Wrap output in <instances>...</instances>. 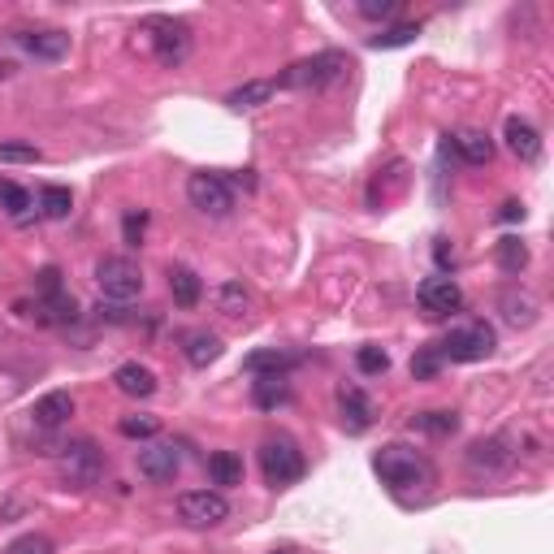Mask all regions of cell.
Listing matches in <instances>:
<instances>
[{
    "mask_svg": "<svg viewBox=\"0 0 554 554\" xmlns=\"http://www.w3.org/2000/svg\"><path fill=\"white\" fill-rule=\"evenodd\" d=\"M74 299L70 295H65V290H61V295H39L35 299V321L39 325H65V321H74Z\"/></svg>",
    "mask_w": 554,
    "mask_h": 554,
    "instance_id": "obj_23",
    "label": "cell"
},
{
    "mask_svg": "<svg viewBox=\"0 0 554 554\" xmlns=\"http://www.w3.org/2000/svg\"><path fill=\"white\" fill-rule=\"evenodd\" d=\"M113 386L122 390L126 399H152V394H156V373L148 364H139V360H126V364H117Z\"/></svg>",
    "mask_w": 554,
    "mask_h": 554,
    "instance_id": "obj_16",
    "label": "cell"
},
{
    "mask_svg": "<svg viewBox=\"0 0 554 554\" xmlns=\"http://www.w3.org/2000/svg\"><path fill=\"white\" fill-rule=\"evenodd\" d=\"M208 477H213V485H221V490L243 485V459L234 451H213L208 455Z\"/></svg>",
    "mask_w": 554,
    "mask_h": 554,
    "instance_id": "obj_24",
    "label": "cell"
},
{
    "mask_svg": "<svg viewBox=\"0 0 554 554\" xmlns=\"http://www.w3.org/2000/svg\"><path fill=\"white\" fill-rule=\"evenodd\" d=\"M187 200H191L195 213H204V217H230L234 213L230 182L221 174H208V169H200V174L187 178Z\"/></svg>",
    "mask_w": 554,
    "mask_h": 554,
    "instance_id": "obj_6",
    "label": "cell"
},
{
    "mask_svg": "<svg viewBox=\"0 0 554 554\" xmlns=\"http://www.w3.org/2000/svg\"><path fill=\"white\" fill-rule=\"evenodd\" d=\"M351 70V61H347V52H316V57H303L295 61L290 70L277 78V87H290V91H321L329 83H338L342 74Z\"/></svg>",
    "mask_w": 554,
    "mask_h": 554,
    "instance_id": "obj_2",
    "label": "cell"
},
{
    "mask_svg": "<svg viewBox=\"0 0 554 554\" xmlns=\"http://www.w3.org/2000/svg\"><path fill=\"white\" fill-rule=\"evenodd\" d=\"M70 208H74L70 187H57V182H48V187L39 191V213H44L48 221H65V217H70Z\"/></svg>",
    "mask_w": 554,
    "mask_h": 554,
    "instance_id": "obj_28",
    "label": "cell"
},
{
    "mask_svg": "<svg viewBox=\"0 0 554 554\" xmlns=\"http://www.w3.org/2000/svg\"><path fill=\"white\" fill-rule=\"evenodd\" d=\"M0 161H18V165L39 161V148L35 143H0Z\"/></svg>",
    "mask_w": 554,
    "mask_h": 554,
    "instance_id": "obj_39",
    "label": "cell"
},
{
    "mask_svg": "<svg viewBox=\"0 0 554 554\" xmlns=\"http://www.w3.org/2000/svg\"><path fill=\"white\" fill-rule=\"evenodd\" d=\"M135 464H139V477H143V481L169 485V481H174L178 472H182V455H178L174 442H148V446H139Z\"/></svg>",
    "mask_w": 554,
    "mask_h": 554,
    "instance_id": "obj_10",
    "label": "cell"
},
{
    "mask_svg": "<svg viewBox=\"0 0 554 554\" xmlns=\"http://www.w3.org/2000/svg\"><path fill=\"white\" fill-rule=\"evenodd\" d=\"M338 412H342V429L347 433H364L373 425V403L360 386H342L338 390Z\"/></svg>",
    "mask_w": 554,
    "mask_h": 554,
    "instance_id": "obj_15",
    "label": "cell"
},
{
    "mask_svg": "<svg viewBox=\"0 0 554 554\" xmlns=\"http://www.w3.org/2000/svg\"><path fill=\"white\" fill-rule=\"evenodd\" d=\"M247 373H256V377H286L290 368H295V355H286V351H256V355H247L243 360Z\"/></svg>",
    "mask_w": 554,
    "mask_h": 554,
    "instance_id": "obj_25",
    "label": "cell"
},
{
    "mask_svg": "<svg viewBox=\"0 0 554 554\" xmlns=\"http://www.w3.org/2000/svg\"><path fill=\"white\" fill-rule=\"evenodd\" d=\"M442 368V355H438V347H425L420 355H412V377L416 381H429L433 373Z\"/></svg>",
    "mask_w": 554,
    "mask_h": 554,
    "instance_id": "obj_37",
    "label": "cell"
},
{
    "mask_svg": "<svg viewBox=\"0 0 554 554\" xmlns=\"http://www.w3.org/2000/svg\"><path fill=\"white\" fill-rule=\"evenodd\" d=\"M252 403L260 412H277L290 403V381L286 377H256L252 381Z\"/></svg>",
    "mask_w": 554,
    "mask_h": 554,
    "instance_id": "obj_19",
    "label": "cell"
},
{
    "mask_svg": "<svg viewBox=\"0 0 554 554\" xmlns=\"http://www.w3.org/2000/svg\"><path fill=\"white\" fill-rule=\"evenodd\" d=\"M0 554H52V542H48L44 533H22L18 542H9Z\"/></svg>",
    "mask_w": 554,
    "mask_h": 554,
    "instance_id": "obj_36",
    "label": "cell"
},
{
    "mask_svg": "<svg viewBox=\"0 0 554 554\" xmlns=\"http://www.w3.org/2000/svg\"><path fill=\"white\" fill-rule=\"evenodd\" d=\"M490 351H494V329L485 325V321L464 325V329H451V334L442 338V347H438L442 360H455V364H477Z\"/></svg>",
    "mask_w": 554,
    "mask_h": 554,
    "instance_id": "obj_8",
    "label": "cell"
},
{
    "mask_svg": "<svg viewBox=\"0 0 554 554\" xmlns=\"http://www.w3.org/2000/svg\"><path fill=\"white\" fill-rule=\"evenodd\" d=\"M416 35H420V22H399V26H386V31H377L373 39H368V48H377V52L407 48V44H416Z\"/></svg>",
    "mask_w": 554,
    "mask_h": 554,
    "instance_id": "obj_30",
    "label": "cell"
},
{
    "mask_svg": "<svg viewBox=\"0 0 554 554\" xmlns=\"http://www.w3.org/2000/svg\"><path fill=\"white\" fill-rule=\"evenodd\" d=\"M178 520L187 529H217L221 520H230V503L221 490H187L178 494Z\"/></svg>",
    "mask_w": 554,
    "mask_h": 554,
    "instance_id": "obj_7",
    "label": "cell"
},
{
    "mask_svg": "<svg viewBox=\"0 0 554 554\" xmlns=\"http://www.w3.org/2000/svg\"><path fill=\"white\" fill-rule=\"evenodd\" d=\"M100 472H104V459L100 451L91 442H74V446H65V455H61V477L78 485V490H87V485H96L100 481Z\"/></svg>",
    "mask_w": 554,
    "mask_h": 554,
    "instance_id": "obj_12",
    "label": "cell"
},
{
    "mask_svg": "<svg viewBox=\"0 0 554 554\" xmlns=\"http://www.w3.org/2000/svg\"><path fill=\"white\" fill-rule=\"evenodd\" d=\"M213 303H217V312H226V316H247V312H252V295L243 290V282H221L213 290Z\"/></svg>",
    "mask_w": 554,
    "mask_h": 554,
    "instance_id": "obj_27",
    "label": "cell"
},
{
    "mask_svg": "<svg viewBox=\"0 0 554 554\" xmlns=\"http://www.w3.org/2000/svg\"><path fill=\"white\" fill-rule=\"evenodd\" d=\"M494 256H498V269H503V273H524V265H529V247H524V243L516 239V234L498 239Z\"/></svg>",
    "mask_w": 554,
    "mask_h": 554,
    "instance_id": "obj_31",
    "label": "cell"
},
{
    "mask_svg": "<svg viewBox=\"0 0 554 554\" xmlns=\"http://www.w3.org/2000/svg\"><path fill=\"white\" fill-rule=\"evenodd\" d=\"M273 91H277L273 78H256V83L234 87L230 96H226V104H230L234 113H243V109H260V104H269V100H273Z\"/></svg>",
    "mask_w": 554,
    "mask_h": 554,
    "instance_id": "obj_20",
    "label": "cell"
},
{
    "mask_svg": "<svg viewBox=\"0 0 554 554\" xmlns=\"http://www.w3.org/2000/svg\"><path fill=\"white\" fill-rule=\"evenodd\" d=\"M96 286L109 303H130L143 295V269L130 256H104L96 265Z\"/></svg>",
    "mask_w": 554,
    "mask_h": 554,
    "instance_id": "obj_5",
    "label": "cell"
},
{
    "mask_svg": "<svg viewBox=\"0 0 554 554\" xmlns=\"http://www.w3.org/2000/svg\"><path fill=\"white\" fill-rule=\"evenodd\" d=\"M503 139H507V148L520 156L524 165H533V161H542V130H537L529 117H507V126H503Z\"/></svg>",
    "mask_w": 554,
    "mask_h": 554,
    "instance_id": "obj_14",
    "label": "cell"
},
{
    "mask_svg": "<svg viewBox=\"0 0 554 554\" xmlns=\"http://www.w3.org/2000/svg\"><path fill=\"white\" fill-rule=\"evenodd\" d=\"M143 234H148V213H135V208H130V213L122 217V239H126V247H143Z\"/></svg>",
    "mask_w": 554,
    "mask_h": 554,
    "instance_id": "obj_35",
    "label": "cell"
},
{
    "mask_svg": "<svg viewBox=\"0 0 554 554\" xmlns=\"http://www.w3.org/2000/svg\"><path fill=\"white\" fill-rule=\"evenodd\" d=\"M433 256H438L442 273H446V269H455V252H451V247H446V239H438V247H433Z\"/></svg>",
    "mask_w": 554,
    "mask_h": 554,
    "instance_id": "obj_41",
    "label": "cell"
},
{
    "mask_svg": "<svg viewBox=\"0 0 554 554\" xmlns=\"http://www.w3.org/2000/svg\"><path fill=\"white\" fill-rule=\"evenodd\" d=\"M169 295H174L178 308H195V303L204 299V286H200V277H195V269H187V265L169 269Z\"/></svg>",
    "mask_w": 554,
    "mask_h": 554,
    "instance_id": "obj_18",
    "label": "cell"
},
{
    "mask_svg": "<svg viewBox=\"0 0 554 554\" xmlns=\"http://www.w3.org/2000/svg\"><path fill=\"white\" fill-rule=\"evenodd\" d=\"M373 472L390 490H416V485L429 481V464L416 451H407V446H381L373 455Z\"/></svg>",
    "mask_w": 554,
    "mask_h": 554,
    "instance_id": "obj_3",
    "label": "cell"
},
{
    "mask_svg": "<svg viewBox=\"0 0 554 554\" xmlns=\"http://www.w3.org/2000/svg\"><path fill=\"white\" fill-rule=\"evenodd\" d=\"M412 429L416 433H429V438H451L459 429V416L455 412H416L412 416Z\"/></svg>",
    "mask_w": 554,
    "mask_h": 554,
    "instance_id": "obj_29",
    "label": "cell"
},
{
    "mask_svg": "<svg viewBox=\"0 0 554 554\" xmlns=\"http://www.w3.org/2000/svg\"><path fill=\"white\" fill-rule=\"evenodd\" d=\"M117 433H122V438H135V442H152L156 433H161V416H148V412L122 416L117 420Z\"/></svg>",
    "mask_w": 554,
    "mask_h": 554,
    "instance_id": "obj_32",
    "label": "cell"
},
{
    "mask_svg": "<svg viewBox=\"0 0 554 554\" xmlns=\"http://www.w3.org/2000/svg\"><path fill=\"white\" fill-rule=\"evenodd\" d=\"M39 295H61V273H57V269H44V273H39Z\"/></svg>",
    "mask_w": 554,
    "mask_h": 554,
    "instance_id": "obj_40",
    "label": "cell"
},
{
    "mask_svg": "<svg viewBox=\"0 0 554 554\" xmlns=\"http://www.w3.org/2000/svg\"><path fill=\"white\" fill-rule=\"evenodd\" d=\"M0 208L13 221H26V208H31V191L18 187V182H0Z\"/></svg>",
    "mask_w": 554,
    "mask_h": 554,
    "instance_id": "obj_33",
    "label": "cell"
},
{
    "mask_svg": "<svg viewBox=\"0 0 554 554\" xmlns=\"http://www.w3.org/2000/svg\"><path fill=\"white\" fill-rule=\"evenodd\" d=\"M13 44L22 52H31L35 61H61L65 52H70V35L65 31H13Z\"/></svg>",
    "mask_w": 554,
    "mask_h": 554,
    "instance_id": "obj_13",
    "label": "cell"
},
{
    "mask_svg": "<svg viewBox=\"0 0 554 554\" xmlns=\"http://www.w3.org/2000/svg\"><path fill=\"white\" fill-rule=\"evenodd\" d=\"M399 9H403L399 0H360V13H364L368 22H386V18H394Z\"/></svg>",
    "mask_w": 554,
    "mask_h": 554,
    "instance_id": "obj_38",
    "label": "cell"
},
{
    "mask_svg": "<svg viewBox=\"0 0 554 554\" xmlns=\"http://www.w3.org/2000/svg\"><path fill=\"white\" fill-rule=\"evenodd\" d=\"M498 217H503V221H520V217H524V204L507 200V204H503V213H498Z\"/></svg>",
    "mask_w": 554,
    "mask_h": 554,
    "instance_id": "obj_42",
    "label": "cell"
},
{
    "mask_svg": "<svg viewBox=\"0 0 554 554\" xmlns=\"http://www.w3.org/2000/svg\"><path fill=\"white\" fill-rule=\"evenodd\" d=\"M303 451L295 442L286 438V433H277V438H269L265 446H260V472H265V481L273 485V490H286V485H295L303 477Z\"/></svg>",
    "mask_w": 554,
    "mask_h": 554,
    "instance_id": "obj_4",
    "label": "cell"
},
{
    "mask_svg": "<svg viewBox=\"0 0 554 554\" xmlns=\"http://www.w3.org/2000/svg\"><path fill=\"white\" fill-rule=\"evenodd\" d=\"M355 368H360L364 377H377V373H386V368H390V355L381 347H360V351H355Z\"/></svg>",
    "mask_w": 554,
    "mask_h": 554,
    "instance_id": "obj_34",
    "label": "cell"
},
{
    "mask_svg": "<svg viewBox=\"0 0 554 554\" xmlns=\"http://www.w3.org/2000/svg\"><path fill=\"white\" fill-rule=\"evenodd\" d=\"M455 148H459V156H464L468 165H490L494 139L485 135V130H464V135H455Z\"/></svg>",
    "mask_w": 554,
    "mask_h": 554,
    "instance_id": "obj_26",
    "label": "cell"
},
{
    "mask_svg": "<svg viewBox=\"0 0 554 554\" xmlns=\"http://www.w3.org/2000/svg\"><path fill=\"white\" fill-rule=\"evenodd\" d=\"M464 464L472 477H503V472L516 464V442L503 438V433H498V438H481L468 446Z\"/></svg>",
    "mask_w": 554,
    "mask_h": 554,
    "instance_id": "obj_9",
    "label": "cell"
},
{
    "mask_svg": "<svg viewBox=\"0 0 554 554\" xmlns=\"http://www.w3.org/2000/svg\"><path fill=\"white\" fill-rule=\"evenodd\" d=\"M182 351H187V364L191 368H208L213 360H221V351H226V347H221L217 334H208V329H195V334H187V347H182Z\"/></svg>",
    "mask_w": 554,
    "mask_h": 554,
    "instance_id": "obj_22",
    "label": "cell"
},
{
    "mask_svg": "<svg viewBox=\"0 0 554 554\" xmlns=\"http://www.w3.org/2000/svg\"><path fill=\"white\" fill-rule=\"evenodd\" d=\"M9 74H13V61H0V83H5Z\"/></svg>",
    "mask_w": 554,
    "mask_h": 554,
    "instance_id": "obj_43",
    "label": "cell"
},
{
    "mask_svg": "<svg viewBox=\"0 0 554 554\" xmlns=\"http://www.w3.org/2000/svg\"><path fill=\"white\" fill-rule=\"evenodd\" d=\"M70 416H74V394H65V390H48L44 399H35V407H31L35 429H61Z\"/></svg>",
    "mask_w": 554,
    "mask_h": 554,
    "instance_id": "obj_17",
    "label": "cell"
},
{
    "mask_svg": "<svg viewBox=\"0 0 554 554\" xmlns=\"http://www.w3.org/2000/svg\"><path fill=\"white\" fill-rule=\"evenodd\" d=\"M498 308H503V321L516 329H529L537 321V299L524 295V290H507V295L498 299Z\"/></svg>",
    "mask_w": 554,
    "mask_h": 554,
    "instance_id": "obj_21",
    "label": "cell"
},
{
    "mask_svg": "<svg viewBox=\"0 0 554 554\" xmlns=\"http://www.w3.org/2000/svg\"><path fill=\"white\" fill-rule=\"evenodd\" d=\"M269 554H290V550H269Z\"/></svg>",
    "mask_w": 554,
    "mask_h": 554,
    "instance_id": "obj_44",
    "label": "cell"
},
{
    "mask_svg": "<svg viewBox=\"0 0 554 554\" xmlns=\"http://www.w3.org/2000/svg\"><path fill=\"white\" fill-rule=\"evenodd\" d=\"M416 299H420V308H425L429 316H451L464 308V290H459V282L451 273H438V277H425L416 290Z\"/></svg>",
    "mask_w": 554,
    "mask_h": 554,
    "instance_id": "obj_11",
    "label": "cell"
},
{
    "mask_svg": "<svg viewBox=\"0 0 554 554\" xmlns=\"http://www.w3.org/2000/svg\"><path fill=\"white\" fill-rule=\"evenodd\" d=\"M135 35L148 39L152 57L161 61L165 70H178V65L191 57V44H195V39H191V26L178 22V18H148Z\"/></svg>",
    "mask_w": 554,
    "mask_h": 554,
    "instance_id": "obj_1",
    "label": "cell"
}]
</instances>
